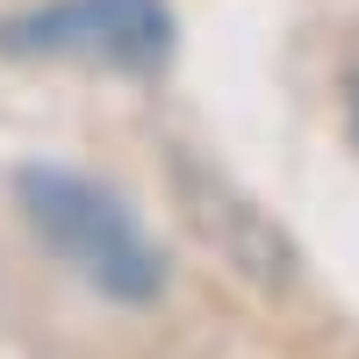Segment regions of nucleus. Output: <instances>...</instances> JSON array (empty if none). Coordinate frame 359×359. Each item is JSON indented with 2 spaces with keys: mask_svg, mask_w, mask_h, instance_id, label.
<instances>
[{
  "mask_svg": "<svg viewBox=\"0 0 359 359\" xmlns=\"http://www.w3.org/2000/svg\"><path fill=\"white\" fill-rule=\"evenodd\" d=\"M0 50H36V57H86V65H165L172 15L165 0H50L36 15L0 22Z\"/></svg>",
  "mask_w": 359,
  "mask_h": 359,
  "instance_id": "2",
  "label": "nucleus"
},
{
  "mask_svg": "<svg viewBox=\"0 0 359 359\" xmlns=\"http://www.w3.org/2000/svg\"><path fill=\"white\" fill-rule=\"evenodd\" d=\"M22 201H29V223L57 245V259L79 266L101 294H123V302L158 294V280H165L158 252L144 245L137 216H130L115 194H101L94 180H72V172H22Z\"/></svg>",
  "mask_w": 359,
  "mask_h": 359,
  "instance_id": "1",
  "label": "nucleus"
}]
</instances>
